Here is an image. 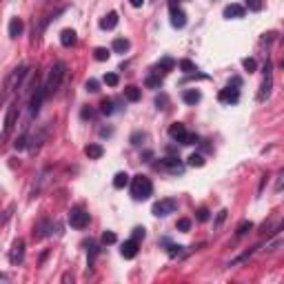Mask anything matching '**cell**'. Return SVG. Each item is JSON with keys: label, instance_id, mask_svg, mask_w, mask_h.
I'll use <instances>...</instances> for the list:
<instances>
[{"label": "cell", "instance_id": "obj_1", "mask_svg": "<svg viewBox=\"0 0 284 284\" xmlns=\"http://www.w3.org/2000/svg\"><path fill=\"white\" fill-rule=\"evenodd\" d=\"M65 69H67L65 63H56V65L51 67L49 78H47V83L43 85L47 96H51V93H56V91H58V87H60V83H63V78H65Z\"/></svg>", "mask_w": 284, "mask_h": 284}, {"label": "cell", "instance_id": "obj_2", "mask_svg": "<svg viewBox=\"0 0 284 284\" xmlns=\"http://www.w3.org/2000/svg\"><path fill=\"white\" fill-rule=\"evenodd\" d=\"M151 193H153V185L147 175H136L131 180V195L136 200H147Z\"/></svg>", "mask_w": 284, "mask_h": 284}, {"label": "cell", "instance_id": "obj_3", "mask_svg": "<svg viewBox=\"0 0 284 284\" xmlns=\"http://www.w3.org/2000/svg\"><path fill=\"white\" fill-rule=\"evenodd\" d=\"M25 76H27V65H20V67H16V69L9 73V78L5 80V100L9 98L20 85H23Z\"/></svg>", "mask_w": 284, "mask_h": 284}, {"label": "cell", "instance_id": "obj_4", "mask_svg": "<svg viewBox=\"0 0 284 284\" xmlns=\"http://www.w3.org/2000/svg\"><path fill=\"white\" fill-rule=\"evenodd\" d=\"M271 87H273V65L271 60L265 63V80H262L260 93H258V103H265V100L271 96Z\"/></svg>", "mask_w": 284, "mask_h": 284}, {"label": "cell", "instance_id": "obj_5", "mask_svg": "<svg viewBox=\"0 0 284 284\" xmlns=\"http://www.w3.org/2000/svg\"><path fill=\"white\" fill-rule=\"evenodd\" d=\"M169 136H171L175 142H180V145H193V142H198V138L193 136V133H189L185 129V125H171V129H169Z\"/></svg>", "mask_w": 284, "mask_h": 284}, {"label": "cell", "instance_id": "obj_6", "mask_svg": "<svg viewBox=\"0 0 284 284\" xmlns=\"http://www.w3.org/2000/svg\"><path fill=\"white\" fill-rule=\"evenodd\" d=\"M175 209H178V202H175L173 198H165V200L155 202L151 213L158 215V218H165V215H169V213H175Z\"/></svg>", "mask_w": 284, "mask_h": 284}, {"label": "cell", "instance_id": "obj_7", "mask_svg": "<svg viewBox=\"0 0 284 284\" xmlns=\"http://www.w3.org/2000/svg\"><path fill=\"white\" fill-rule=\"evenodd\" d=\"M69 225H71L73 229H85V227H89V213L83 211L80 207L71 209V213H69Z\"/></svg>", "mask_w": 284, "mask_h": 284}, {"label": "cell", "instance_id": "obj_8", "mask_svg": "<svg viewBox=\"0 0 284 284\" xmlns=\"http://www.w3.org/2000/svg\"><path fill=\"white\" fill-rule=\"evenodd\" d=\"M169 16H171V25L175 27V29H182V27L187 25V13L182 11L175 3L169 5Z\"/></svg>", "mask_w": 284, "mask_h": 284}, {"label": "cell", "instance_id": "obj_9", "mask_svg": "<svg viewBox=\"0 0 284 284\" xmlns=\"http://www.w3.org/2000/svg\"><path fill=\"white\" fill-rule=\"evenodd\" d=\"M45 98H47L45 87H38V85H36V91H33V96H31V100H29V111H31V116H36V113L40 111V105H43Z\"/></svg>", "mask_w": 284, "mask_h": 284}, {"label": "cell", "instance_id": "obj_10", "mask_svg": "<svg viewBox=\"0 0 284 284\" xmlns=\"http://www.w3.org/2000/svg\"><path fill=\"white\" fill-rule=\"evenodd\" d=\"M25 258V240H16L11 245V251H9V262L11 265H20Z\"/></svg>", "mask_w": 284, "mask_h": 284}, {"label": "cell", "instance_id": "obj_11", "mask_svg": "<svg viewBox=\"0 0 284 284\" xmlns=\"http://www.w3.org/2000/svg\"><path fill=\"white\" fill-rule=\"evenodd\" d=\"M16 116H18V103H13V105L9 107V111H7V116H5V131H3L5 138L11 133L13 123H16Z\"/></svg>", "mask_w": 284, "mask_h": 284}, {"label": "cell", "instance_id": "obj_12", "mask_svg": "<svg viewBox=\"0 0 284 284\" xmlns=\"http://www.w3.org/2000/svg\"><path fill=\"white\" fill-rule=\"evenodd\" d=\"M218 100H220V103H227V105H233V103H238V100H240V91L233 89V87H227V89H222L218 93Z\"/></svg>", "mask_w": 284, "mask_h": 284}, {"label": "cell", "instance_id": "obj_13", "mask_svg": "<svg viewBox=\"0 0 284 284\" xmlns=\"http://www.w3.org/2000/svg\"><path fill=\"white\" fill-rule=\"evenodd\" d=\"M120 253H123V258L125 260H133L138 255V240H127L125 245H123V249H120Z\"/></svg>", "mask_w": 284, "mask_h": 284}, {"label": "cell", "instance_id": "obj_14", "mask_svg": "<svg viewBox=\"0 0 284 284\" xmlns=\"http://www.w3.org/2000/svg\"><path fill=\"white\" fill-rule=\"evenodd\" d=\"M222 13H225V18H229V20H231V18H245V7L231 3V5L225 7V11H222Z\"/></svg>", "mask_w": 284, "mask_h": 284}, {"label": "cell", "instance_id": "obj_15", "mask_svg": "<svg viewBox=\"0 0 284 284\" xmlns=\"http://www.w3.org/2000/svg\"><path fill=\"white\" fill-rule=\"evenodd\" d=\"M116 25H118V13L116 11H109L103 20H100V29H105V31L116 29Z\"/></svg>", "mask_w": 284, "mask_h": 284}, {"label": "cell", "instance_id": "obj_16", "mask_svg": "<svg viewBox=\"0 0 284 284\" xmlns=\"http://www.w3.org/2000/svg\"><path fill=\"white\" fill-rule=\"evenodd\" d=\"M60 43H63V47H73L78 43L76 31H73V29H63V33H60Z\"/></svg>", "mask_w": 284, "mask_h": 284}, {"label": "cell", "instance_id": "obj_17", "mask_svg": "<svg viewBox=\"0 0 284 284\" xmlns=\"http://www.w3.org/2000/svg\"><path fill=\"white\" fill-rule=\"evenodd\" d=\"M162 167L167 169V171H171V173H182L185 171V167L180 165V160H175V158H167V160H162Z\"/></svg>", "mask_w": 284, "mask_h": 284}, {"label": "cell", "instance_id": "obj_18", "mask_svg": "<svg viewBox=\"0 0 284 284\" xmlns=\"http://www.w3.org/2000/svg\"><path fill=\"white\" fill-rule=\"evenodd\" d=\"M23 33V20L20 18H11L9 20V36L11 38H18Z\"/></svg>", "mask_w": 284, "mask_h": 284}, {"label": "cell", "instance_id": "obj_19", "mask_svg": "<svg viewBox=\"0 0 284 284\" xmlns=\"http://www.w3.org/2000/svg\"><path fill=\"white\" fill-rule=\"evenodd\" d=\"M85 153H87V155H89V158H91V160H98V158H103L105 149H103V147H100V145H89V147H87V149H85Z\"/></svg>", "mask_w": 284, "mask_h": 284}, {"label": "cell", "instance_id": "obj_20", "mask_svg": "<svg viewBox=\"0 0 284 284\" xmlns=\"http://www.w3.org/2000/svg\"><path fill=\"white\" fill-rule=\"evenodd\" d=\"M111 49L118 51V53H125L127 49H129V40H127V38H116V40H113V45H111Z\"/></svg>", "mask_w": 284, "mask_h": 284}, {"label": "cell", "instance_id": "obj_21", "mask_svg": "<svg viewBox=\"0 0 284 284\" xmlns=\"http://www.w3.org/2000/svg\"><path fill=\"white\" fill-rule=\"evenodd\" d=\"M140 96H142V93H140L138 87H127V89H125V98L129 100V103H138Z\"/></svg>", "mask_w": 284, "mask_h": 284}, {"label": "cell", "instance_id": "obj_22", "mask_svg": "<svg viewBox=\"0 0 284 284\" xmlns=\"http://www.w3.org/2000/svg\"><path fill=\"white\" fill-rule=\"evenodd\" d=\"M182 98H185V103L187 105H195V103H200V91H195V89H189V91H185V96H182Z\"/></svg>", "mask_w": 284, "mask_h": 284}, {"label": "cell", "instance_id": "obj_23", "mask_svg": "<svg viewBox=\"0 0 284 284\" xmlns=\"http://www.w3.org/2000/svg\"><path fill=\"white\" fill-rule=\"evenodd\" d=\"M127 185H129V175H127V173H116V178H113V187L125 189Z\"/></svg>", "mask_w": 284, "mask_h": 284}, {"label": "cell", "instance_id": "obj_24", "mask_svg": "<svg viewBox=\"0 0 284 284\" xmlns=\"http://www.w3.org/2000/svg\"><path fill=\"white\" fill-rule=\"evenodd\" d=\"M253 229V222L251 220H242L240 225H238V229H235V233L238 235H245V233H249Z\"/></svg>", "mask_w": 284, "mask_h": 284}, {"label": "cell", "instance_id": "obj_25", "mask_svg": "<svg viewBox=\"0 0 284 284\" xmlns=\"http://www.w3.org/2000/svg\"><path fill=\"white\" fill-rule=\"evenodd\" d=\"M93 56H96V60H100V63H105V60H109L111 51H109V49H105V47H98V49L93 51Z\"/></svg>", "mask_w": 284, "mask_h": 284}, {"label": "cell", "instance_id": "obj_26", "mask_svg": "<svg viewBox=\"0 0 284 284\" xmlns=\"http://www.w3.org/2000/svg\"><path fill=\"white\" fill-rule=\"evenodd\" d=\"M189 167H205V158L200 153H191L189 155Z\"/></svg>", "mask_w": 284, "mask_h": 284}, {"label": "cell", "instance_id": "obj_27", "mask_svg": "<svg viewBox=\"0 0 284 284\" xmlns=\"http://www.w3.org/2000/svg\"><path fill=\"white\" fill-rule=\"evenodd\" d=\"M180 69L185 73H195V71H198V67H195L191 60H180Z\"/></svg>", "mask_w": 284, "mask_h": 284}, {"label": "cell", "instance_id": "obj_28", "mask_svg": "<svg viewBox=\"0 0 284 284\" xmlns=\"http://www.w3.org/2000/svg\"><path fill=\"white\" fill-rule=\"evenodd\" d=\"M262 7H265L262 0H247V9L249 11H262Z\"/></svg>", "mask_w": 284, "mask_h": 284}, {"label": "cell", "instance_id": "obj_29", "mask_svg": "<svg viewBox=\"0 0 284 284\" xmlns=\"http://www.w3.org/2000/svg\"><path fill=\"white\" fill-rule=\"evenodd\" d=\"M118 83H120L118 73H107V76H105V85H109V87H118Z\"/></svg>", "mask_w": 284, "mask_h": 284}, {"label": "cell", "instance_id": "obj_30", "mask_svg": "<svg viewBox=\"0 0 284 284\" xmlns=\"http://www.w3.org/2000/svg\"><path fill=\"white\" fill-rule=\"evenodd\" d=\"M242 65H245V69H247L249 73H253L255 69H258V65H255L253 58H245V60H242Z\"/></svg>", "mask_w": 284, "mask_h": 284}, {"label": "cell", "instance_id": "obj_31", "mask_svg": "<svg viewBox=\"0 0 284 284\" xmlns=\"http://www.w3.org/2000/svg\"><path fill=\"white\" fill-rule=\"evenodd\" d=\"M189 229H191V220H187V218L178 220V231H189Z\"/></svg>", "mask_w": 284, "mask_h": 284}, {"label": "cell", "instance_id": "obj_32", "mask_svg": "<svg viewBox=\"0 0 284 284\" xmlns=\"http://www.w3.org/2000/svg\"><path fill=\"white\" fill-rule=\"evenodd\" d=\"M116 242V233L113 231H107L105 235H103V245H113Z\"/></svg>", "mask_w": 284, "mask_h": 284}, {"label": "cell", "instance_id": "obj_33", "mask_svg": "<svg viewBox=\"0 0 284 284\" xmlns=\"http://www.w3.org/2000/svg\"><path fill=\"white\" fill-rule=\"evenodd\" d=\"M100 111H103L105 116H109V113H113V103H111V100H105V103H103V109H100Z\"/></svg>", "mask_w": 284, "mask_h": 284}, {"label": "cell", "instance_id": "obj_34", "mask_svg": "<svg viewBox=\"0 0 284 284\" xmlns=\"http://www.w3.org/2000/svg\"><path fill=\"white\" fill-rule=\"evenodd\" d=\"M85 87H87V91H89V93H96V91H98V80H93V78L87 80Z\"/></svg>", "mask_w": 284, "mask_h": 284}, {"label": "cell", "instance_id": "obj_35", "mask_svg": "<svg viewBox=\"0 0 284 284\" xmlns=\"http://www.w3.org/2000/svg\"><path fill=\"white\" fill-rule=\"evenodd\" d=\"M282 189H284V169H280L278 182H275V191H282Z\"/></svg>", "mask_w": 284, "mask_h": 284}, {"label": "cell", "instance_id": "obj_36", "mask_svg": "<svg viewBox=\"0 0 284 284\" xmlns=\"http://www.w3.org/2000/svg\"><path fill=\"white\" fill-rule=\"evenodd\" d=\"M182 249H185V247H171V249H169V255H171V258H178V255L185 253Z\"/></svg>", "mask_w": 284, "mask_h": 284}, {"label": "cell", "instance_id": "obj_37", "mask_svg": "<svg viewBox=\"0 0 284 284\" xmlns=\"http://www.w3.org/2000/svg\"><path fill=\"white\" fill-rule=\"evenodd\" d=\"M278 247H284V240H275V242H271V245L267 247V251L271 253V251H275V249H278Z\"/></svg>", "mask_w": 284, "mask_h": 284}, {"label": "cell", "instance_id": "obj_38", "mask_svg": "<svg viewBox=\"0 0 284 284\" xmlns=\"http://www.w3.org/2000/svg\"><path fill=\"white\" fill-rule=\"evenodd\" d=\"M173 65H175V63H173L171 58H165V60H162V63H160V67H162V69H171Z\"/></svg>", "mask_w": 284, "mask_h": 284}, {"label": "cell", "instance_id": "obj_39", "mask_svg": "<svg viewBox=\"0 0 284 284\" xmlns=\"http://www.w3.org/2000/svg\"><path fill=\"white\" fill-rule=\"evenodd\" d=\"M198 220L200 222H207L209 220V211H207V209H200V211H198Z\"/></svg>", "mask_w": 284, "mask_h": 284}, {"label": "cell", "instance_id": "obj_40", "mask_svg": "<svg viewBox=\"0 0 284 284\" xmlns=\"http://www.w3.org/2000/svg\"><path fill=\"white\" fill-rule=\"evenodd\" d=\"M160 78H147V87H160Z\"/></svg>", "mask_w": 284, "mask_h": 284}, {"label": "cell", "instance_id": "obj_41", "mask_svg": "<svg viewBox=\"0 0 284 284\" xmlns=\"http://www.w3.org/2000/svg\"><path fill=\"white\" fill-rule=\"evenodd\" d=\"M140 238H145V229H136L133 231V240H140Z\"/></svg>", "mask_w": 284, "mask_h": 284}, {"label": "cell", "instance_id": "obj_42", "mask_svg": "<svg viewBox=\"0 0 284 284\" xmlns=\"http://www.w3.org/2000/svg\"><path fill=\"white\" fill-rule=\"evenodd\" d=\"M155 105H158V109H160V105H167V96H160V98H155Z\"/></svg>", "mask_w": 284, "mask_h": 284}, {"label": "cell", "instance_id": "obj_43", "mask_svg": "<svg viewBox=\"0 0 284 284\" xmlns=\"http://www.w3.org/2000/svg\"><path fill=\"white\" fill-rule=\"evenodd\" d=\"M83 118H93V109H83Z\"/></svg>", "mask_w": 284, "mask_h": 284}, {"label": "cell", "instance_id": "obj_44", "mask_svg": "<svg viewBox=\"0 0 284 284\" xmlns=\"http://www.w3.org/2000/svg\"><path fill=\"white\" fill-rule=\"evenodd\" d=\"M129 3H131L133 7H142V5H145V0H129Z\"/></svg>", "mask_w": 284, "mask_h": 284}, {"label": "cell", "instance_id": "obj_45", "mask_svg": "<svg viewBox=\"0 0 284 284\" xmlns=\"http://www.w3.org/2000/svg\"><path fill=\"white\" fill-rule=\"evenodd\" d=\"M282 67H284V60H282Z\"/></svg>", "mask_w": 284, "mask_h": 284}]
</instances>
